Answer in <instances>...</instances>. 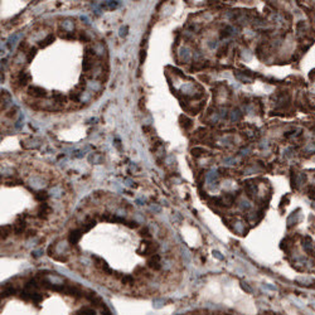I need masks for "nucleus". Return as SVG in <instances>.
<instances>
[{"instance_id": "f257e3e1", "label": "nucleus", "mask_w": 315, "mask_h": 315, "mask_svg": "<svg viewBox=\"0 0 315 315\" xmlns=\"http://www.w3.org/2000/svg\"><path fill=\"white\" fill-rule=\"evenodd\" d=\"M28 93L33 97H35V98H43V97L47 96L45 90L43 87H39V86H30L28 88Z\"/></svg>"}, {"instance_id": "f03ea898", "label": "nucleus", "mask_w": 315, "mask_h": 315, "mask_svg": "<svg viewBox=\"0 0 315 315\" xmlns=\"http://www.w3.org/2000/svg\"><path fill=\"white\" fill-rule=\"evenodd\" d=\"M30 81V76L28 73H25V72H20L18 76V82L22 84V86H25L28 82Z\"/></svg>"}, {"instance_id": "7ed1b4c3", "label": "nucleus", "mask_w": 315, "mask_h": 315, "mask_svg": "<svg viewBox=\"0 0 315 315\" xmlns=\"http://www.w3.org/2000/svg\"><path fill=\"white\" fill-rule=\"evenodd\" d=\"M53 41H54V35H53V34H49V35H47V38H44L43 41L39 42V47H41V48L47 47V45H49L50 43H53Z\"/></svg>"}, {"instance_id": "20e7f679", "label": "nucleus", "mask_w": 315, "mask_h": 315, "mask_svg": "<svg viewBox=\"0 0 315 315\" xmlns=\"http://www.w3.org/2000/svg\"><path fill=\"white\" fill-rule=\"evenodd\" d=\"M52 97H53V100H54L57 103H66V101H67L66 96H64L63 93H61V92H53Z\"/></svg>"}, {"instance_id": "39448f33", "label": "nucleus", "mask_w": 315, "mask_h": 315, "mask_svg": "<svg viewBox=\"0 0 315 315\" xmlns=\"http://www.w3.org/2000/svg\"><path fill=\"white\" fill-rule=\"evenodd\" d=\"M304 248H305L306 252H309V253L313 252V242H311V238H310V237H306V238L304 240Z\"/></svg>"}, {"instance_id": "423d86ee", "label": "nucleus", "mask_w": 315, "mask_h": 315, "mask_svg": "<svg viewBox=\"0 0 315 315\" xmlns=\"http://www.w3.org/2000/svg\"><path fill=\"white\" fill-rule=\"evenodd\" d=\"M80 91H77V90H75V91H72V92L69 93V98L71 100H73L75 102H77V101H80Z\"/></svg>"}, {"instance_id": "0eeeda50", "label": "nucleus", "mask_w": 315, "mask_h": 315, "mask_svg": "<svg viewBox=\"0 0 315 315\" xmlns=\"http://www.w3.org/2000/svg\"><path fill=\"white\" fill-rule=\"evenodd\" d=\"M180 121H184V122H185L184 125H183V126H184L185 129H189V127H192V124H193V122H192V120H189V119H187L185 116H180Z\"/></svg>"}, {"instance_id": "6e6552de", "label": "nucleus", "mask_w": 315, "mask_h": 315, "mask_svg": "<svg viewBox=\"0 0 315 315\" xmlns=\"http://www.w3.org/2000/svg\"><path fill=\"white\" fill-rule=\"evenodd\" d=\"M35 53H37V48H30L29 49V53H28V62H30L32 60H33V57L35 56Z\"/></svg>"}, {"instance_id": "1a4fd4ad", "label": "nucleus", "mask_w": 315, "mask_h": 315, "mask_svg": "<svg viewBox=\"0 0 315 315\" xmlns=\"http://www.w3.org/2000/svg\"><path fill=\"white\" fill-rule=\"evenodd\" d=\"M307 194H309V197H311V198H315V187L314 185L307 187Z\"/></svg>"}, {"instance_id": "9d476101", "label": "nucleus", "mask_w": 315, "mask_h": 315, "mask_svg": "<svg viewBox=\"0 0 315 315\" xmlns=\"http://www.w3.org/2000/svg\"><path fill=\"white\" fill-rule=\"evenodd\" d=\"M140 63H144V60H145V57H146V52L145 50H141L140 52Z\"/></svg>"}, {"instance_id": "9b49d317", "label": "nucleus", "mask_w": 315, "mask_h": 315, "mask_svg": "<svg viewBox=\"0 0 315 315\" xmlns=\"http://www.w3.org/2000/svg\"><path fill=\"white\" fill-rule=\"evenodd\" d=\"M80 39H81V41H84V42H88V41H90V38H88L86 34H84V33H81Z\"/></svg>"}, {"instance_id": "f8f14e48", "label": "nucleus", "mask_w": 315, "mask_h": 315, "mask_svg": "<svg viewBox=\"0 0 315 315\" xmlns=\"http://www.w3.org/2000/svg\"><path fill=\"white\" fill-rule=\"evenodd\" d=\"M15 112H17V110H15V109H14V110H10L9 112L6 114V116H8V117H14V116H15Z\"/></svg>"}, {"instance_id": "ddd939ff", "label": "nucleus", "mask_w": 315, "mask_h": 315, "mask_svg": "<svg viewBox=\"0 0 315 315\" xmlns=\"http://www.w3.org/2000/svg\"><path fill=\"white\" fill-rule=\"evenodd\" d=\"M126 30H127V28H126V27H125V28H121V30H120V35H121V37L126 35V33H125Z\"/></svg>"}]
</instances>
